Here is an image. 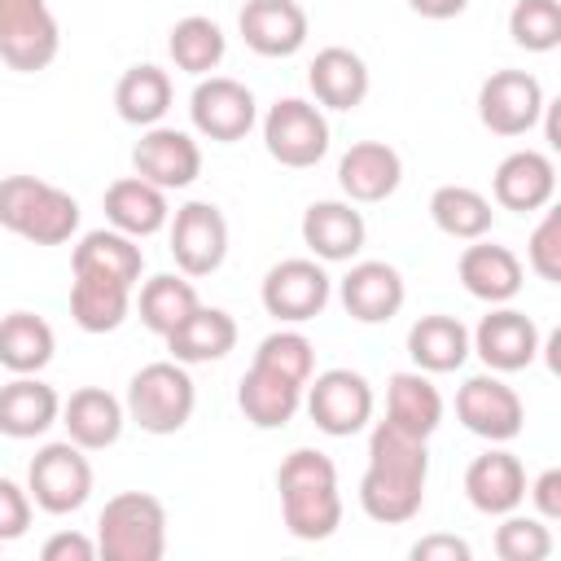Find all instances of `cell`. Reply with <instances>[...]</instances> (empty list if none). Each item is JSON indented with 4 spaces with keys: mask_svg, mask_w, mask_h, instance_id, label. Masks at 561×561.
I'll list each match as a JSON object with an SVG mask.
<instances>
[{
    "mask_svg": "<svg viewBox=\"0 0 561 561\" xmlns=\"http://www.w3.org/2000/svg\"><path fill=\"white\" fill-rule=\"evenodd\" d=\"M425 482H430V438L377 421L368 434L359 508L381 526H403L425 508Z\"/></svg>",
    "mask_w": 561,
    "mask_h": 561,
    "instance_id": "1",
    "label": "cell"
},
{
    "mask_svg": "<svg viewBox=\"0 0 561 561\" xmlns=\"http://www.w3.org/2000/svg\"><path fill=\"white\" fill-rule=\"evenodd\" d=\"M276 491H280L285 530L294 539L320 543V539L337 535V526H342V486H337V465L324 451L294 447L276 469Z\"/></svg>",
    "mask_w": 561,
    "mask_h": 561,
    "instance_id": "2",
    "label": "cell"
},
{
    "mask_svg": "<svg viewBox=\"0 0 561 561\" xmlns=\"http://www.w3.org/2000/svg\"><path fill=\"white\" fill-rule=\"evenodd\" d=\"M0 228L31 245H66L79 232V202L39 175H4Z\"/></svg>",
    "mask_w": 561,
    "mask_h": 561,
    "instance_id": "3",
    "label": "cell"
},
{
    "mask_svg": "<svg viewBox=\"0 0 561 561\" xmlns=\"http://www.w3.org/2000/svg\"><path fill=\"white\" fill-rule=\"evenodd\" d=\"M123 408H127V421L136 430L153 434V438L180 434L193 421V408H197V386L188 377V364H180V359L145 364L140 373H131Z\"/></svg>",
    "mask_w": 561,
    "mask_h": 561,
    "instance_id": "4",
    "label": "cell"
},
{
    "mask_svg": "<svg viewBox=\"0 0 561 561\" xmlns=\"http://www.w3.org/2000/svg\"><path fill=\"white\" fill-rule=\"evenodd\" d=\"M167 504L149 491H118L96 513V557L105 561H162Z\"/></svg>",
    "mask_w": 561,
    "mask_h": 561,
    "instance_id": "5",
    "label": "cell"
},
{
    "mask_svg": "<svg viewBox=\"0 0 561 561\" xmlns=\"http://www.w3.org/2000/svg\"><path fill=\"white\" fill-rule=\"evenodd\" d=\"M26 491L35 500L39 513L66 517L79 513L92 495V460L79 443L61 438V443H44L31 465H26Z\"/></svg>",
    "mask_w": 561,
    "mask_h": 561,
    "instance_id": "6",
    "label": "cell"
},
{
    "mask_svg": "<svg viewBox=\"0 0 561 561\" xmlns=\"http://www.w3.org/2000/svg\"><path fill=\"white\" fill-rule=\"evenodd\" d=\"M329 140H333L329 118L307 96H280L263 114V149L272 153V162L289 167V171L316 167L329 153Z\"/></svg>",
    "mask_w": 561,
    "mask_h": 561,
    "instance_id": "7",
    "label": "cell"
},
{
    "mask_svg": "<svg viewBox=\"0 0 561 561\" xmlns=\"http://www.w3.org/2000/svg\"><path fill=\"white\" fill-rule=\"evenodd\" d=\"M373 386L364 373L355 368H324L311 373L307 390H302V408L311 416V425L329 438H351L373 421Z\"/></svg>",
    "mask_w": 561,
    "mask_h": 561,
    "instance_id": "8",
    "label": "cell"
},
{
    "mask_svg": "<svg viewBox=\"0 0 561 561\" xmlns=\"http://www.w3.org/2000/svg\"><path fill=\"white\" fill-rule=\"evenodd\" d=\"M61 53V26L48 0H0V61L18 75L48 70Z\"/></svg>",
    "mask_w": 561,
    "mask_h": 561,
    "instance_id": "9",
    "label": "cell"
},
{
    "mask_svg": "<svg viewBox=\"0 0 561 561\" xmlns=\"http://www.w3.org/2000/svg\"><path fill=\"white\" fill-rule=\"evenodd\" d=\"M333 298V276L320 259H280L267 267L259 285V302L280 324H307L316 320Z\"/></svg>",
    "mask_w": 561,
    "mask_h": 561,
    "instance_id": "10",
    "label": "cell"
},
{
    "mask_svg": "<svg viewBox=\"0 0 561 561\" xmlns=\"http://www.w3.org/2000/svg\"><path fill=\"white\" fill-rule=\"evenodd\" d=\"M188 118H193L197 136H206L215 145H237V140H245L254 131L259 101L232 75H202L193 96H188Z\"/></svg>",
    "mask_w": 561,
    "mask_h": 561,
    "instance_id": "11",
    "label": "cell"
},
{
    "mask_svg": "<svg viewBox=\"0 0 561 561\" xmlns=\"http://www.w3.org/2000/svg\"><path fill=\"white\" fill-rule=\"evenodd\" d=\"M456 421L486 443H513L526 425V403L504 373H473L456 390Z\"/></svg>",
    "mask_w": 561,
    "mask_h": 561,
    "instance_id": "12",
    "label": "cell"
},
{
    "mask_svg": "<svg viewBox=\"0 0 561 561\" xmlns=\"http://www.w3.org/2000/svg\"><path fill=\"white\" fill-rule=\"evenodd\" d=\"M171 259L188 280L215 276L228 259V219L215 202H184L171 210Z\"/></svg>",
    "mask_w": 561,
    "mask_h": 561,
    "instance_id": "13",
    "label": "cell"
},
{
    "mask_svg": "<svg viewBox=\"0 0 561 561\" xmlns=\"http://www.w3.org/2000/svg\"><path fill=\"white\" fill-rule=\"evenodd\" d=\"M543 83L530 70H495L478 88V118L491 136H526L543 114Z\"/></svg>",
    "mask_w": 561,
    "mask_h": 561,
    "instance_id": "14",
    "label": "cell"
},
{
    "mask_svg": "<svg viewBox=\"0 0 561 561\" xmlns=\"http://www.w3.org/2000/svg\"><path fill=\"white\" fill-rule=\"evenodd\" d=\"M469 355H478L486 373H522L539 359V324L500 302L478 320V329H469Z\"/></svg>",
    "mask_w": 561,
    "mask_h": 561,
    "instance_id": "15",
    "label": "cell"
},
{
    "mask_svg": "<svg viewBox=\"0 0 561 561\" xmlns=\"http://www.w3.org/2000/svg\"><path fill=\"white\" fill-rule=\"evenodd\" d=\"M131 171L149 184H158L162 193L188 188L202 175V145L193 140V131L180 127H145L140 140L131 145Z\"/></svg>",
    "mask_w": 561,
    "mask_h": 561,
    "instance_id": "16",
    "label": "cell"
},
{
    "mask_svg": "<svg viewBox=\"0 0 561 561\" xmlns=\"http://www.w3.org/2000/svg\"><path fill=\"white\" fill-rule=\"evenodd\" d=\"M337 298H342V311L359 324H386L403 311L408 302V285H403V272L386 259H359L346 267V276L337 280Z\"/></svg>",
    "mask_w": 561,
    "mask_h": 561,
    "instance_id": "17",
    "label": "cell"
},
{
    "mask_svg": "<svg viewBox=\"0 0 561 561\" xmlns=\"http://www.w3.org/2000/svg\"><path fill=\"white\" fill-rule=\"evenodd\" d=\"M465 500L482 517H504V513L522 508L526 504V465L504 443H491L465 469Z\"/></svg>",
    "mask_w": 561,
    "mask_h": 561,
    "instance_id": "18",
    "label": "cell"
},
{
    "mask_svg": "<svg viewBox=\"0 0 561 561\" xmlns=\"http://www.w3.org/2000/svg\"><path fill=\"white\" fill-rule=\"evenodd\" d=\"M237 31L259 57H294L307 44L311 22L298 0H245L237 13Z\"/></svg>",
    "mask_w": 561,
    "mask_h": 561,
    "instance_id": "19",
    "label": "cell"
},
{
    "mask_svg": "<svg viewBox=\"0 0 561 561\" xmlns=\"http://www.w3.org/2000/svg\"><path fill=\"white\" fill-rule=\"evenodd\" d=\"M491 197L504 210L517 215H535L543 206H552L557 197V167L543 149H513L500 158L495 175H491Z\"/></svg>",
    "mask_w": 561,
    "mask_h": 561,
    "instance_id": "20",
    "label": "cell"
},
{
    "mask_svg": "<svg viewBox=\"0 0 561 561\" xmlns=\"http://www.w3.org/2000/svg\"><path fill=\"white\" fill-rule=\"evenodd\" d=\"M298 228H302V245L320 263H351L364 250V241H368V224L355 210V202H346V197L311 202L302 210V224Z\"/></svg>",
    "mask_w": 561,
    "mask_h": 561,
    "instance_id": "21",
    "label": "cell"
},
{
    "mask_svg": "<svg viewBox=\"0 0 561 561\" xmlns=\"http://www.w3.org/2000/svg\"><path fill=\"white\" fill-rule=\"evenodd\" d=\"M399 184H403V158L386 140H355L337 158V188L355 206L386 202Z\"/></svg>",
    "mask_w": 561,
    "mask_h": 561,
    "instance_id": "22",
    "label": "cell"
},
{
    "mask_svg": "<svg viewBox=\"0 0 561 561\" xmlns=\"http://www.w3.org/2000/svg\"><path fill=\"white\" fill-rule=\"evenodd\" d=\"M456 276H460V285H465L469 298H478L486 307H500V302H513L522 294L526 267H522V259L508 245H495V241L478 237V241H469L460 250Z\"/></svg>",
    "mask_w": 561,
    "mask_h": 561,
    "instance_id": "23",
    "label": "cell"
},
{
    "mask_svg": "<svg viewBox=\"0 0 561 561\" xmlns=\"http://www.w3.org/2000/svg\"><path fill=\"white\" fill-rule=\"evenodd\" d=\"M57 425H66V438L79 443L83 451H105L123 438L127 408L105 386H79V390H70V399H61Z\"/></svg>",
    "mask_w": 561,
    "mask_h": 561,
    "instance_id": "24",
    "label": "cell"
},
{
    "mask_svg": "<svg viewBox=\"0 0 561 561\" xmlns=\"http://www.w3.org/2000/svg\"><path fill=\"white\" fill-rule=\"evenodd\" d=\"M307 88H311L320 110H359L368 88H373V75H368V61L355 48L329 44V48H320L311 57Z\"/></svg>",
    "mask_w": 561,
    "mask_h": 561,
    "instance_id": "25",
    "label": "cell"
},
{
    "mask_svg": "<svg viewBox=\"0 0 561 561\" xmlns=\"http://www.w3.org/2000/svg\"><path fill=\"white\" fill-rule=\"evenodd\" d=\"M61 416V394L39 377V373H22L13 381L0 386V434L4 438H39L57 425Z\"/></svg>",
    "mask_w": 561,
    "mask_h": 561,
    "instance_id": "26",
    "label": "cell"
},
{
    "mask_svg": "<svg viewBox=\"0 0 561 561\" xmlns=\"http://www.w3.org/2000/svg\"><path fill=\"white\" fill-rule=\"evenodd\" d=\"M302 390L307 386H298L263 364H250L237 381V408L254 430H285L302 412Z\"/></svg>",
    "mask_w": 561,
    "mask_h": 561,
    "instance_id": "27",
    "label": "cell"
},
{
    "mask_svg": "<svg viewBox=\"0 0 561 561\" xmlns=\"http://www.w3.org/2000/svg\"><path fill=\"white\" fill-rule=\"evenodd\" d=\"M101 206H105V224L118 228V232H127V237H136V241H145V237H153V232H162V228L171 224V202H167V193H162L158 184L140 180V175L114 180V184L105 188Z\"/></svg>",
    "mask_w": 561,
    "mask_h": 561,
    "instance_id": "28",
    "label": "cell"
},
{
    "mask_svg": "<svg viewBox=\"0 0 561 561\" xmlns=\"http://www.w3.org/2000/svg\"><path fill=\"white\" fill-rule=\"evenodd\" d=\"M70 272H92V276H110L123 285H140L145 272V250L136 237L118 232V228H92L79 237V245L70 250Z\"/></svg>",
    "mask_w": 561,
    "mask_h": 561,
    "instance_id": "29",
    "label": "cell"
},
{
    "mask_svg": "<svg viewBox=\"0 0 561 561\" xmlns=\"http://www.w3.org/2000/svg\"><path fill=\"white\" fill-rule=\"evenodd\" d=\"M408 355L430 377L456 373L469 359V329L456 316H447V311H430V316L412 320V329H408Z\"/></svg>",
    "mask_w": 561,
    "mask_h": 561,
    "instance_id": "30",
    "label": "cell"
},
{
    "mask_svg": "<svg viewBox=\"0 0 561 561\" xmlns=\"http://www.w3.org/2000/svg\"><path fill=\"white\" fill-rule=\"evenodd\" d=\"M386 421L416 438H430L443 425V394L430 381V373L403 368L386 381Z\"/></svg>",
    "mask_w": 561,
    "mask_h": 561,
    "instance_id": "31",
    "label": "cell"
},
{
    "mask_svg": "<svg viewBox=\"0 0 561 561\" xmlns=\"http://www.w3.org/2000/svg\"><path fill=\"white\" fill-rule=\"evenodd\" d=\"M131 294L136 289L123 285V280L75 272V280H70V320L83 333H114L131 316Z\"/></svg>",
    "mask_w": 561,
    "mask_h": 561,
    "instance_id": "32",
    "label": "cell"
},
{
    "mask_svg": "<svg viewBox=\"0 0 561 561\" xmlns=\"http://www.w3.org/2000/svg\"><path fill=\"white\" fill-rule=\"evenodd\" d=\"M167 342V351H171V359H180V364H215V359H224L232 346H237V320L224 311V307H197L175 333H167L162 337Z\"/></svg>",
    "mask_w": 561,
    "mask_h": 561,
    "instance_id": "33",
    "label": "cell"
},
{
    "mask_svg": "<svg viewBox=\"0 0 561 561\" xmlns=\"http://www.w3.org/2000/svg\"><path fill=\"white\" fill-rule=\"evenodd\" d=\"M57 355V333L44 316L35 311H9L0 316V368L22 377V373H44Z\"/></svg>",
    "mask_w": 561,
    "mask_h": 561,
    "instance_id": "34",
    "label": "cell"
},
{
    "mask_svg": "<svg viewBox=\"0 0 561 561\" xmlns=\"http://www.w3.org/2000/svg\"><path fill=\"white\" fill-rule=\"evenodd\" d=\"M171 96H175L171 92V75L162 66H153V61L127 66L118 75V83H114V110H118V118L131 123V127H140V131L167 118Z\"/></svg>",
    "mask_w": 561,
    "mask_h": 561,
    "instance_id": "35",
    "label": "cell"
},
{
    "mask_svg": "<svg viewBox=\"0 0 561 561\" xmlns=\"http://www.w3.org/2000/svg\"><path fill=\"white\" fill-rule=\"evenodd\" d=\"M430 219L451 241H478L491 232L495 210H491V197L469 184H438L430 193Z\"/></svg>",
    "mask_w": 561,
    "mask_h": 561,
    "instance_id": "36",
    "label": "cell"
},
{
    "mask_svg": "<svg viewBox=\"0 0 561 561\" xmlns=\"http://www.w3.org/2000/svg\"><path fill=\"white\" fill-rule=\"evenodd\" d=\"M202 307V298H197V285L180 272H158V276H149L145 285H140V298H136V311H140V324L149 329V333H158V337H167V333H175L193 311Z\"/></svg>",
    "mask_w": 561,
    "mask_h": 561,
    "instance_id": "37",
    "label": "cell"
},
{
    "mask_svg": "<svg viewBox=\"0 0 561 561\" xmlns=\"http://www.w3.org/2000/svg\"><path fill=\"white\" fill-rule=\"evenodd\" d=\"M167 53H171L175 70L202 79V75L219 70V61H224V53H228V35H224V26H219L215 18L188 13V18H180V22L167 31Z\"/></svg>",
    "mask_w": 561,
    "mask_h": 561,
    "instance_id": "38",
    "label": "cell"
},
{
    "mask_svg": "<svg viewBox=\"0 0 561 561\" xmlns=\"http://www.w3.org/2000/svg\"><path fill=\"white\" fill-rule=\"evenodd\" d=\"M250 364H263V368H272V373H280V377L307 386L311 373H316V346H311V337L298 333V329H276V333H267V337L254 346V359H250Z\"/></svg>",
    "mask_w": 561,
    "mask_h": 561,
    "instance_id": "39",
    "label": "cell"
},
{
    "mask_svg": "<svg viewBox=\"0 0 561 561\" xmlns=\"http://www.w3.org/2000/svg\"><path fill=\"white\" fill-rule=\"evenodd\" d=\"M495 557L500 561H548L552 557V530L535 513H504L495 526Z\"/></svg>",
    "mask_w": 561,
    "mask_h": 561,
    "instance_id": "40",
    "label": "cell"
},
{
    "mask_svg": "<svg viewBox=\"0 0 561 561\" xmlns=\"http://www.w3.org/2000/svg\"><path fill=\"white\" fill-rule=\"evenodd\" d=\"M508 35L526 53H552L561 44V0H517L508 9Z\"/></svg>",
    "mask_w": 561,
    "mask_h": 561,
    "instance_id": "41",
    "label": "cell"
},
{
    "mask_svg": "<svg viewBox=\"0 0 561 561\" xmlns=\"http://www.w3.org/2000/svg\"><path fill=\"white\" fill-rule=\"evenodd\" d=\"M526 263L539 280L561 285V210L543 206V219L535 224V232L526 241Z\"/></svg>",
    "mask_w": 561,
    "mask_h": 561,
    "instance_id": "42",
    "label": "cell"
},
{
    "mask_svg": "<svg viewBox=\"0 0 561 561\" xmlns=\"http://www.w3.org/2000/svg\"><path fill=\"white\" fill-rule=\"evenodd\" d=\"M35 517V500L26 486H18L13 478H0V543H13L31 530Z\"/></svg>",
    "mask_w": 561,
    "mask_h": 561,
    "instance_id": "43",
    "label": "cell"
},
{
    "mask_svg": "<svg viewBox=\"0 0 561 561\" xmlns=\"http://www.w3.org/2000/svg\"><path fill=\"white\" fill-rule=\"evenodd\" d=\"M526 500H530L535 517H543L548 526H552V522H561V469L552 465V469L535 473V478L526 482Z\"/></svg>",
    "mask_w": 561,
    "mask_h": 561,
    "instance_id": "44",
    "label": "cell"
},
{
    "mask_svg": "<svg viewBox=\"0 0 561 561\" xmlns=\"http://www.w3.org/2000/svg\"><path fill=\"white\" fill-rule=\"evenodd\" d=\"M39 557L44 561H92L96 557V539L83 535V530H57V535L44 539Z\"/></svg>",
    "mask_w": 561,
    "mask_h": 561,
    "instance_id": "45",
    "label": "cell"
},
{
    "mask_svg": "<svg viewBox=\"0 0 561 561\" xmlns=\"http://www.w3.org/2000/svg\"><path fill=\"white\" fill-rule=\"evenodd\" d=\"M473 548L456 535H425L412 543V561H469Z\"/></svg>",
    "mask_w": 561,
    "mask_h": 561,
    "instance_id": "46",
    "label": "cell"
},
{
    "mask_svg": "<svg viewBox=\"0 0 561 561\" xmlns=\"http://www.w3.org/2000/svg\"><path fill=\"white\" fill-rule=\"evenodd\" d=\"M408 9L425 22H447V18H460L469 9V0H408Z\"/></svg>",
    "mask_w": 561,
    "mask_h": 561,
    "instance_id": "47",
    "label": "cell"
}]
</instances>
